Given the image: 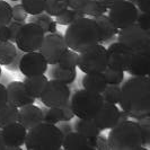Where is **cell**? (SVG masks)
Returning <instances> with one entry per match:
<instances>
[{"label": "cell", "instance_id": "cell-1", "mask_svg": "<svg viewBox=\"0 0 150 150\" xmlns=\"http://www.w3.org/2000/svg\"><path fill=\"white\" fill-rule=\"evenodd\" d=\"M121 108L130 117L142 121L150 115V79L148 76L129 78L121 87Z\"/></svg>", "mask_w": 150, "mask_h": 150}, {"label": "cell", "instance_id": "cell-2", "mask_svg": "<svg viewBox=\"0 0 150 150\" xmlns=\"http://www.w3.org/2000/svg\"><path fill=\"white\" fill-rule=\"evenodd\" d=\"M64 40L68 49L80 53L100 42L99 28L93 18L83 17L68 25Z\"/></svg>", "mask_w": 150, "mask_h": 150}, {"label": "cell", "instance_id": "cell-3", "mask_svg": "<svg viewBox=\"0 0 150 150\" xmlns=\"http://www.w3.org/2000/svg\"><path fill=\"white\" fill-rule=\"evenodd\" d=\"M107 142L110 149L113 150H135L146 147L140 123L129 120L113 127Z\"/></svg>", "mask_w": 150, "mask_h": 150}, {"label": "cell", "instance_id": "cell-4", "mask_svg": "<svg viewBox=\"0 0 150 150\" xmlns=\"http://www.w3.org/2000/svg\"><path fill=\"white\" fill-rule=\"evenodd\" d=\"M62 140L63 134L55 124L41 122L27 130L24 144L27 150H59Z\"/></svg>", "mask_w": 150, "mask_h": 150}, {"label": "cell", "instance_id": "cell-5", "mask_svg": "<svg viewBox=\"0 0 150 150\" xmlns=\"http://www.w3.org/2000/svg\"><path fill=\"white\" fill-rule=\"evenodd\" d=\"M103 104L100 94L91 93L89 90H77L72 95L70 105L72 112L78 119H93Z\"/></svg>", "mask_w": 150, "mask_h": 150}, {"label": "cell", "instance_id": "cell-6", "mask_svg": "<svg viewBox=\"0 0 150 150\" xmlns=\"http://www.w3.org/2000/svg\"><path fill=\"white\" fill-rule=\"evenodd\" d=\"M77 67L83 74L103 72L107 67V50L105 46L98 43L78 53Z\"/></svg>", "mask_w": 150, "mask_h": 150}, {"label": "cell", "instance_id": "cell-7", "mask_svg": "<svg viewBox=\"0 0 150 150\" xmlns=\"http://www.w3.org/2000/svg\"><path fill=\"white\" fill-rule=\"evenodd\" d=\"M117 42H120L133 52L150 50V30H143L138 24H132L117 32Z\"/></svg>", "mask_w": 150, "mask_h": 150}, {"label": "cell", "instance_id": "cell-8", "mask_svg": "<svg viewBox=\"0 0 150 150\" xmlns=\"http://www.w3.org/2000/svg\"><path fill=\"white\" fill-rule=\"evenodd\" d=\"M45 33L34 23H27L23 25L16 38V47L23 52L38 51L44 40Z\"/></svg>", "mask_w": 150, "mask_h": 150}, {"label": "cell", "instance_id": "cell-9", "mask_svg": "<svg viewBox=\"0 0 150 150\" xmlns=\"http://www.w3.org/2000/svg\"><path fill=\"white\" fill-rule=\"evenodd\" d=\"M70 96L71 91L68 85L55 79H51L47 80L40 99L41 103H43L46 107H60L70 100Z\"/></svg>", "mask_w": 150, "mask_h": 150}, {"label": "cell", "instance_id": "cell-10", "mask_svg": "<svg viewBox=\"0 0 150 150\" xmlns=\"http://www.w3.org/2000/svg\"><path fill=\"white\" fill-rule=\"evenodd\" d=\"M107 13H108L107 15L108 18L119 30L134 24L137 17L139 15V10L137 6L129 0H123L117 2L116 5L110 8Z\"/></svg>", "mask_w": 150, "mask_h": 150}, {"label": "cell", "instance_id": "cell-11", "mask_svg": "<svg viewBox=\"0 0 150 150\" xmlns=\"http://www.w3.org/2000/svg\"><path fill=\"white\" fill-rule=\"evenodd\" d=\"M68 49L64 36L60 33H47L38 51L43 54L49 64H57L60 57Z\"/></svg>", "mask_w": 150, "mask_h": 150}, {"label": "cell", "instance_id": "cell-12", "mask_svg": "<svg viewBox=\"0 0 150 150\" xmlns=\"http://www.w3.org/2000/svg\"><path fill=\"white\" fill-rule=\"evenodd\" d=\"M49 63L46 62L43 54L38 51L32 52H24V54L19 61L18 70H21L25 77H32V76L44 75L47 70Z\"/></svg>", "mask_w": 150, "mask_h": 150}, {"label": "cell", "instance_id": "cell-13", "mask_svg": "<svg viewBox=\"0 0 150 150\" xmlns=\"http://www.w3.org/2000/svg\"><path fill=\"white\" fill-rule=\"evenodd\" d=\"M107 67L127 71L133 51L120 42H114L107 49Z\"/></svg>", "mask_w": 150, "mask_h": 150}, {"label": "cell", "instance_id": "cell-14", "mask_svg": "<svg viewBox=\"0 0 150 150\" xmlns=\"http://www.w3.org/2000/svg\"><path fill=\"white\" fill-rule=\"evenodd\" d=\"M26 134L27 130L19 122L11 123L1 129V135L6 149H21L25 143Z\"/></svg>", "mask_w": 150, "mask_h": 150}, {"label": "cell", "instance_id": "cell-15", "mask_svg": "<svg viewBox=\"0 0 150 150\" xmlns=\"http://www.w3.org/2000/svg\"><path fill=\"white\" fill-rule=\"evenodd\" d=\"M119 113H120V110L117 108L116 105L103 102L99 111L91 120L98 128L100 129V131L108 130V129H112L114 125L117 124Z\"/></svg>", "mask_w": 150, "mask_h": 150}, {"label": "cell", "instance_id": "cell-16", "mask_svg": "<svg viewBox=\"0 0 150 150\" xmlns=\"http://www.w3.org/2000/svg\"><path fill=\"white\" fill-rule=\"evenodd\" d=\"M6 89H7L8 103L15 105L18 108L35 103V98L28 94L23 81H17V80L11 81L7 85Z\"/></svg>", "mask_w": 150, "mask_h": 150}, {"label": "cell", "instance_id": "cell-17", "mask_svg": "<svg viewBox=\"0 0 150 150\" xmlns=\"http://www.w3.org/2000/svg\"><path fill=\"white\" fill-rule=\"evenodd\" d=\"M129 74L134 77H144L150 71V50L134 52L127 69Z\"/></svg>", "mask_w": 150, "mask_h": 150}, {"label": "cell", "instance_id": "cell-18", "mask_svg": "<svg viewBox=\"0 0 150 150\" xmlns=\"http://www.w3.org/2000/svg\"><path fill=\"white\" fill-rule=\"evenodd\" d=\"M26 130L34 128L38 123L43 122V113L38 106L28 104L18 108V121Z\"/></svg>", "mask_w": 150, "mask_h": 150}, {"label": "cell", "instance_id": "cell-19", "mask_svg": "<svg viewBox=\"0 0 150 150\" xmlns=\"http://www.w3.org/2000/svg\"><path fill=\"white\" fill-rule=\"evenodd\" d=\"M62 148L66 150H93V139L71 131L63 135Z\"/></svg>", "mask_w": 150, "mask_h": 150}, {"label": "cell", "instance_id": "cell-20", "mask_svg": "<svg viewBox=\"0 0 150 150\" xmlns=\"http://www.w3.org/2000/svg\"><path fill=\"white\" fill-rule=\"evenodd\" d=\"M93 19L96 22L98 28H99V35H100V42L99 43H108L111 42L115 35L117 34L119 28L112 23V21L108 18V16L104 15L93 17Z\"/></svg>", "mask_w": 150, "mask_h": 150}, {"label": "cell", "instance_id": "cell-21", "mask_svg": "<svg viewBox=\"0 0 150 150\" xmlns=\"http://www.w3.org/2000/svg\"><path fill=\"white\" fill-rule=\"evenodd\" d=\"M108 83L106 81L103 72H93V74H85L83 78V89L89 90L91 93L100 94L106 88Z\"/></svg>", "mask_w": 150, "mask_h": 150}, {"label": "cell", "instance_id": "cell-22", "mask_svg": "<svg viewBox=\"0 0 150 150\" xmlns=\"http://www.w3.org/2000/svg\"><path fill=\"white\" fill-rule=\"evenodd\" d=\"M23 83L28 94L36 99V98H40L41 94L43 93L47 83V78L44 75L32 76V77H26Z\"/></svg>", "mask_w": 150, "mask_h": 150}, {"label": "cell", "instance_id": "cell-23", "mask_svg": "<svg viewBox=\"0 0 150 150\" xmlns=\"http://www.w3.org/2000/svg\"><path fill=\"white\" fill-rule=\"evenodd\" d=\"M50 75L52 77V79H55L66 85H70L75 81L77 77V70L76 68H64L59 64H53Z\"/></svg>", "mask_w": 150, "mask_h": 150}, {"label": "cell", "instance_id": "cell-24", "mask_svg": "<svg viewBox=\"0 0 150 150\" xmlns=\"http://www.w3.org/2000/svg\"><path fill=\"white\" fill-rule=\"evenodd\" d=\"M75 129L76 132L88 139H94L100 133V129L93 122L91 119H78L75 123Z\"/></svg>", "mask_w": 150, "mask_h": 150}, {"label": "cell", "instance_id": "cell-25", "mask_svg": "<svg viewBox=\"0 0 150 150\" xmlns=\"http://www.w3.org/2000/svg\"><path fill=\"white\" fill-rule=\"evenodd\" d=\"M28 22L38 25L43 30L45 34L57 32V23H55V21L52 19V16L47 15L44 11L41 13V14H38V15H30Z\"/></svg>", "mask_w": 150, "mask_h": 150}, {"label": "cell", "instance_id": "cell-26", "mask_svg": "<svg viewBox=\"0 0 150 150\" xmlns=\"http://www.w3.org/2000/svg\"><path fill=\"white\" fill-rule=\"evenodd\" d=\"M18 121V107L7 103L0 108V129Z\"/></svg>", "mask_w": 150, "mask_h": 150}, {"label": "cell", "instance_id": "cell-27", "mask_svg": "<svg viewBox=\"0 0 150 150\" xmlns=\"http://www.w3.org/2000/svg\"><path fill=\"white\" fill-rule=\"evenodd\" d=\"M16 45L10 41H0V66H8L17 53Z\"/></svg>", "mask_w": 150, "mask_h": 150}, {"label": "cell", "instance_id": "cell-28", "mask_svg": "<svg viewBox=\"0 0 150 150\" xmlns=\"http://www.w3.org/2000/svg\"><path fill=\"white\" fill-rule=\"evenodd\" d=\"M80 11L85 16L88 15L90 17H97L106 14L108 11V8L105 5H103L99 0H89Z\"/></svg>", "mask_w": 150, "mask_h": 150}, {"label": "cell", "instance_id": "cell-29", "mask_svg": "<svg viewBox=\"0 0 150 150\" xmlns=\"http://www.w3.org/2000/svg\"><path fill=\"white\" fill-rule=\"evenodd\" d=\"M68 8H69L68 0H46L44 13L53 17H57L62 13H64Z\"/></svg>", "mask_w": 150, "mask_h": 150}, {"label": "cell", "instance_id": "cell-30", "mask_svg": "<svg viewBox=\"0 0 150 150\" xmlns=\"http://www.w3.org/2000/svg\"><path fill=\"white\" fill-rule=\"evenodd\" d=\"M100 96L103 98V102L116 105L120 100L121 87L119 85H107L105 89L100 93Z\"/></svg>", "mask_w": 150, "mask_h": 150}, {"label": "cell", "instance_id": "cell-31", "mask_svg": "<svg viewBox=\"0 0 150 150\" xmlns=\"http://www.w3.org/2000/svg\"><path fill=\"white\" fill-rule=\"evenodd\" d=\"M83 17H85V15H83L81 11L72 9V8H68L64 13H62L61 15L57 16L55 23L59 24V25L68 26V25H70L71 23H74L75 21L79 19V18H83Z\"/></svg>", "mask_w": 150, "mask_h": 150}, {"label": "cell", "instance_id": "cell-32", "mask_svg": "<svg viewBox=\"0 0 150 150\" xmlns=\"http://www.w3.org/2000/svg\"><path fill=\"white\" fill-rule=\"evenodd\" d=\"M22 6L28 15H38L43 13L46 0H21Z\"/></svg>", "mask_w": 150, "mask_h": 150}, {"label": "cell", "instance_id": "cell-33", "mask_svg": "<svg viewBox=\"0 0 150 150\" xmlns=\"http://www.w3.org/2000/svg\"><path fill=\"white\" fill-rule=\"evenodd\" d=\"M77 62H78V53L76 51H72L71 49H67L60 57L57 64L64 68H76Z\"/></svg>", "mask_w": 150, "mask_h": 150}, {"label": "cell", "instance_id": "cell-34", "mask_svg": "<svg viewBox=\"0 0 150 150\" xmlns=\"http://www.w3.org/2000/svg\"><path fill=\"white\" fill-rule=\"evenodd\" d=\"M103 75L108 85H120L123 83L124 79V71L116 70L110 67H106V69L103 71Z\"/></svg>", "mask_w": 150, "mask_h": 150}, {"label": "cell", "instance_id": "cell-35", "mask_svg": "<svg viewBox=\"0 0 150 150\" xmlns=\"http://www.w3.org/2000/svg\"><path fill=\"white\" fill-rule=\"evenodd\" d=\"M43 113V122L50 124H57L61 122V115L59 107H46L42 108Z\"/></svg>", "mask_w": 150, "mask_h": 150}, {"label": "cell", "instance_id": "cell-36", "mask_svg": "<svg viewBox=\"0 0 150 150\" xmlns=\"http://www.w3.org/2000/svg\"><path fill=\"white\" fill-rule=\"evenodd\" d=\"M13 21L11 6L5 0H0V27L7 26Z\"/></svg>", "mask_w": 150, "mask_h": 150}, {"label": "cell", "instance_id": "cell-37", "mask_svg": "<svg viewBox=\"0 0 150 150\" xmlns=\"http://www.w3.org/2000/svg\"><path fill=\"white\" fill-rule=\"evenodd\" d=\"M11 11H13V21L25 23V21L28 17V14L24 9L22 4H16L15 6H13L11 7Z\"/></svg>", "mask_w": 150, "mask_h": 150}, {"label": "cell", "instance_id": "cell-38", "mask_svg": "<svg viewBox=\"0 0 150 150\" xmlns=\"http://www.w3.org/2000/svg\"><path fill=\"white\" fill-rule=\"evenodd\" d=\"M60 110V115H61V122H69L75 117V114L72 112V108L70 105V100L68 102L67 104L62 105L59 107Z\"/></svg>", "mask_w": 150, "mask_h": 150}, {"label": "cell", "instance_id": "cell-39", "mask_svg": "<svg viewBox=\"0 0 150 150\" xmlns=\"http://www.w3.org/2000/svg\"><path fill=\"white\" fill-rule=\"evenodd\" d=\"M24 25V23L22 22H17V21H11V22L8 24V28H9V34H10V42L15 43L16 38H17V34Z\"/></svg>", "mask_w": 150, "mask_h": 150}, {"label": "cell", "instance_id": "cell-40", "mask_svg": "<svg viewBox=\"0 0 150 150\" xmlns=\"http://www.w3.org/2000/svg\"><path fill=\"white\" fill-rule=\"evenodd\" d=\"M93 148L98 150H108V142H107V138L103 135L98 134L96 138L93 139Z\"/></svg>", "mask_w": 150, "mask_h": 150}, {"label": "cell", "instance_id": "cell-41", "mask_svg": "<svg viewBox=\"0 0 150 150\" xmlns=\"http://www.w3.org/2000/svg\"><path fill=\"white\" fill-rule=\"evenodd\" d=\"M135 24H138L140 27H142L143 30H150V18L149 13H141L137 17Z\"/></svg>", "mask_w": 150, "mask_h": 150}, {"label": "cell", "instance_id": "cell-42", "mask_svg": "<svg viewBox=\"0 0 150 150\" xmlns=\"http://www.w3.org/2000/svg\"><path fill=\"white\" fill-rule=\"evenodd\" d=\"M146 122H139L141 129H142V133H143V139H144V146H149L150 143V125L148 119H146Z\"/></svg>", "mask_w": 150, "mask_h": 150}, {"label": "cell", "instance_id": "cell-43", "mask_svg": "<svg viewBox=\"0 0 150 150\" xmlns=\"http://www.w3.org/2000/svg\"><path fill=\"white\" fill-rule=\"evenodd\" d=\"M24 54L23 51L21 50H17V53H16L15 58H14V60L11 61L7 67L8 70H10V71H16V70H18V67H19V61H21V58H22V55Z\"/></svg>", "mask_w": 150, "mask_h": 150}, {"label": "cell", "instance_id": "cell-44", "mask_svg": "<svg viewBox=\"0 0 150 150\" xmlns=\"http://www.w3.org/2000/svg\"><path fill=\"white\" fill-rule=\"evenodd\" d=\"M89 0H68L69 2V8H72L76 10H81L83 8V6L88 2Z\"/></svg>", "mask_w": 150, "mask_h": 150}, {"label": "cell", "instance_id": "cell-45", "mask_svg": "<svg viewBox=\"0 0 150 150\" xmlns=\"http://www.w3.org/2000/svg\"><path fill=\"white\" fill-rule=\"evenodd\" d=\"M134 5H137L141 13H149V0H135Z\"/></svg>", "mask_w": 150, "mask_h": 150}, {"label": "cell", "instance_id": "cell-46", "mask_svg": "<svg viewBox=\"0 0 150 150\" xmlns=\"http://www.w3.org/2000/svg\"><path fill=\"white\" fill-rule=\"evenodd\" d=\"M8 103V98H7V89H6V86L1 85L0 83V108L2 106H5Z\"/></svg>", "mask_w": 150, "mask_h": 150}, {"label": "cell", "instance_id": "cell-47", "mask_svg": "<svg viewBox=\"0 0 150 150\" xmlns=\"http://www.w3.org/2000/svg\"><path fill=\"white\" fill-rule=\"evenodd\" d=\"M0 41H10V34H9L8 25L0 27Z\"/></svg>", "mask_w": 150, "mask_h": 150}, {"label": "cell", "instance_id": "cell-48", "mask_svg": "<svg viewBox=\"0 0 150 150\" xmlns=\"http://www.w3.org/2000/svg\"><path fill=\"white\" fill-rule=\"evenodd\" d=\"M58 128L60 129V131L62 132V134L63 135H66L67 133H69V132L72 131V128H71L70 123H68V122H64V123L60 124V127H58Z\"/></svg>", "mask_w": 150, "mask_h": 150}, {"label": "cell", "instance_id": "cell-49", "mask_svg": "<svg viewBox=\"0 0 150 150\" xmlns=\"http://www.w3.org/2000/svg\"><path fill=\"white\" fill-rule=\"evenodd\" d=\"M130 119V115L125 111L122 110V112L119 113V119H117V123H122L124 121H128Z\"/></svg>", "mask_w": 150, "mask_h": 150}, {"label": "cell", "instance_id": "cell-50", "mask_svg": "<svg viewBox=\"0 0 150 150\" xmlns=\"http://www.w3.org/2000/svg\"><path fill=\"white\" fill-rule=\"evenodd\" d=\"M103 5H105L107 8H111L112 6L114 5H116L117 2H120V1H123V0H99Z\"/></svg>", "mask_w": 150, "mask_h": 150}, {"label": "cell", "instance_id": "cell-51", "mask_svg": "<svg viewBox=\"0 0 150 150\" xmlns=\"http://www.w3.org/2000/svg\"><path fill=\"white\" fill-rule=\"evenodd\" d=\"M6 149V146L4 143V140H2V135H1V129H0V150H5Z\"/></svg>", "mask_w": 150, "mask_h": 150}, {"label": "cell", "instance_id": "cell-52", "mask_svg": "<svg viewBox=\"0 0 150 150\" xmlns=\"http://www.w3.org/2000/svg\"><path fill=\"white\" fill-rule=\"evenodd\" d=\"M10 1H21V0H10Z\"/></svg>", "mask_w": 150, "mask_h": 150}, {"label": "cell", "instance_id": "cell-53", "mask_svg": "<svg viewBox=\"0 0 150 150\" xmlns=\"http://www.w3.org/2000/svg\"><path fill=\"white\" fill-rule=\"evenodd\" d=\"M0 77H1V67H0Z\"/></svg>", "mask_w": 150, "mask_h": 150}]
</instances>
